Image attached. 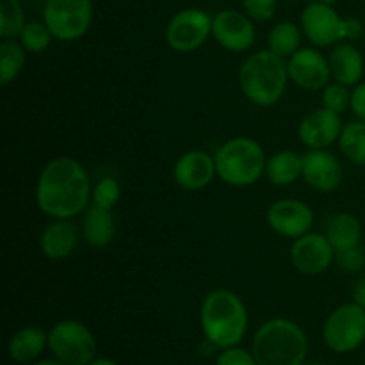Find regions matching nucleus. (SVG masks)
Instances as JSON below:
<instances>
[{"label":"nucleus","mask_w":365,"mask_h":365,"mask_svg":"<svg viewBox=\"0 0 365 365\" xmlns=\"http://www.w3.org/2000/svg\"><path fill=\"white\" fill-rule=\"evenodd\" d=\"M217 177L234 187H248L266 175V153L252 138H234L217 148L216 155Z\"/></svg>","instance_id":"nucleus-5"},{"label":"nucleus","mask_w":365,"mask_h":365,"mask_svg":"<svg viewBox=\"0 0 365 365\" xmlns=\"http://www.w3.org/2000/svg\"><path fill=\"white\" fill-rule=\"evenodd\" d=\"M327 237L331 242V246H334L335 253L353 248V246L360 245L362 225H360V221L353 214H337L327 225Z\"/></svg>","instance_id":"nucleus-23"},{"label":"nucleus","mask_w":365,"mask_h":365,"mask_svg":"<svg viewBox=\"0 0 365 365\" xmlns=\"http://www.w3.org/2000/svg\"><path fill=\"white\" fill-rule=\"evenodd\" d=\"M335 260V250L327 234H309L294 239L291 246V262L298 273L316 277L324 273Z\"/></svg>","instance_id":"nucleus-11"},{"label":"nucleus","mask_w":365,"mask_h":365,"mask_svg":"<svg viewBox=\"0 0 365 365\" xmlns=\"http://www.w3.org/2000/svg\"><path fill=\"white\" fill-rule=\"evenodd\" d=\"M303 175V155L294 150H280L271 155L266 163L267 180L278 187H285L298 180Z\"/></svg>","instance_id":"nucleus-22"},{"label":"nucleus","mask_w":365,"mask_h":365,"mask_svg":"<svg viewBox=\"0 0 365 365\" xmlns=\"http://www.w3.org/2000/svg\"><path fill=\"white\" fill-rule=\"evenodd\" d=\"M43 21L53 39L77 41L88 34L93 24V0H46Z\"/></svg>","instance_id":"nucleus-6"},{"label":"nucleus","mask_w":365,"mask_h":365,"mask_svg":"<svg viewBox=\"0 0 365 365\" xmlns=\"http://www.w3.org/2000/svg\"><path fill=\"white\" fill-rule=\"evenodd\" d=\"M330 71L335 82L344 86H356L364 77V56L351 41H341L330 53Z\"/></svg>","instance_id":"nucleus-19"},{"label":"nucleus","mask_w":365,"mask_h":365,"mask_svg":"<svg viewBox=\"0 0 365 365\" xmlns=\"http://www.w3.org/2000/svg\"><path fill=\"white\" fill-rule=\"evenodd\" d=\"M212 38L228 52L242 53L255 43V25L245 11L223 9L212 16Z\"/></svg>","instance_id":"nucleus-10"},{"label":"nucleus","mask_w":365,"mask_h":365,"mask_svg":"<svg viewBox=\"0 0 365 365\" xmlns=\"http://www.w3.org/2000/svg\"><path fill=\"white\" fill-rule=\"evenodd\" d=\"M323 339L335 353H351L365 341V309L359 303H344L328 316Z\"/></svg>","instance_id":"nucleus-8"},{"label":"nucleus","mask_w":365,"mask_h":365,"mask_svg":"<svg viewBox=\"0 0 365 365\" xmlns=\"http://www.w3.org/2000/svg\"><path fill=\"white\" fill-rule=\"evenodd\" d=\"M321 106L342 116L346 110L351 109V93H349L348 86L339 84V82L328 84L321 95Z\"/></svg>","instance_id":"nucleus-29"},{"label":"nucleus","mask_w":365,"mask_h":365,"mask_svg":"<svg viewBox=\"0 0 365 365\" xmlns=\"http://www.w3.org/2000/svg\"><path fill=\"white\" fill-rule=\"evenodd\" d=\"M27 61V50L20 41L14 39H2L0 43V82L2 86H9L21 73Z\"/></svg>","instance_id":"nucleus-25"},{"label":"nucleus","mask_w":365,"mask_h":365,"mask_svg":"<svg viewBox=\"0 0 365 365\" xmlns=\"http://www.w3.org/2000/svg\"><path fill=\"white\" fill-rule=\"evenodd\" d=\"M121 198V187L118 180L114 178H102L96 182V185L91 191V202L93 205H98L102 209L113 210L118 205Z\"/></svg>","instance_id":"nucleus-30"},{"label":"nucleus","mask_w":365,"mask_h":365,"mask_svg":"<svg viewBox=\"0 0 365 365\" xmlns=\"http://www.w3.org/2000/svg\"><path fill=\"white\" fill-rule=\"evenodd\" d=\"M252 353L259 365H305L309 342L299 324L277 317L255 331Z\"/></svg>","instance_id":"nucleus-4"},{"label":"nucleus","mask_w":365,"mask_h":365,"mask_svg":"<svg viewBox=\"0 0 365 365\" xmlns=\"http://www.w3.org/2000/svg\"><path fill=\"white\" fill-rule=\"evenodd\" d=\"M89 365H118V364L110 359H95Z\"/></svg>","instance_id":"nucleus-37"},{"label":"nucleus","mask_w":365,"mask_h":365,"mask_svg":"<svg viewBox=\"0 0 365 365\" xmlns=\"http://www.w3.org/2000/svg\"><path fill=\"white\" fill-rule=\"evenodd\" d=\"M278 0H242V11L252 18L253 21H269L277 14Z\"/></svg>","instance_id":"nucleus-31"},{"label":"nucleus","mask_w":365,"mask_h":365,"mask_svg":"<svg viewBox=\"0 0 365 365\" xmlns=\"http://www.w3.org/2000/svg\"><path fill=\"white\" fill-rule=\"evenodd\" d=\"M303 180L319 192H331L341 185L342 164L328 150H309L303 155Z\"/></svg>","instance_id":"nucleus-17"},{"label":"nucleus","mask_w":365,"mask_h":365,"mask_svg":"<svg viewBox=\"0 0 365 365\" xmlns=\"http://www.w3.org/2000/svg\"><path fill=\"white\" fill-rule=\"evenodd\" d=\"M48 346V334L38 327H25L9 339L7 351L16 364H29L38 359Z\"/></svg>","instance_id":"nucleus-21"},{"label":"nucleus","mask_w":365,"mask_h":365,"mask_svg":"<svg viewBox=\"0 0 365 365\" xmlns=\"http://www.w3.org/2000/svg\"><path fill=\"white\" fill-rule=\"evenodd\" d=\"M200 324L207 342L214 348H234L245 339L248 330V310L235 292L216 289L203 299Z\"/></svg>","instance_id":"nucleus-2"},{"label":"nucleus","mask_w":365,"mask_h":365,"mask_svg":"<svg viewBox=\"0 0 365 365\" xmlns=\"http://www.w3.org/2000/svg\"><path fill=\"white\" fill-rule=\"evenodd\" d=\"M289 78L298 88L307 91H319L328 86L331 77L330 61L316 48H299L289 57Z\"/></svg>","instance_id":"nucleus-14"},{"label":"nucleus","mask_w":365,"mask_h":365,"mask_svg":"<svg viewBox=\"0 0 365 365\" xmlns=\"http://www.w3.org/2000/svg\"><path fill=\"white\" fill-rule=\"evenodd\" d=\"M36 365H64V364L56 359V360H41V362H38Z\"/></svg>","instance_id":"nucleus-38"},{"label":"nucleus","mask_w":365,"mask_h":365,"mask_svg":"<svg viewBox=\"0 0 365 365\" xmlns=\"http://www.w3.org/2000/svg\"><path fill=\"white\" fill-rule=\"evenodd\" d=\"M339 148L349 163L365 168V121L356 120L344 125L339 138Z\"/></svg>","instance_id":"nucleus-26"},{"label":"nucleus","mask_w":365,"mask_h":365,"mask_svg":"<svg viewBox=\"0 0 365 365\" xmlns=\"http://www.w3.org/2000/svg\"><path fill=\"white\" fill-rule=\"evenodd\" d=\"M364 2H365V0H364Z\"/></svg>","instance_id":"nucleus-42"},{"label":"nucleus","mask_w":365,"mask_h":365,"mask_svg":"<svg viewBox=\"0 0 365 365\" xmlns=\"http://www.w3.org/2000/svg\"><path fill=\"white\" fill-rule=\"evenodd\" d=\"M266 221L273 232L287 239L309 234L314 225V210L302 200H278L267 209Z\"/></svg>","instance_id":"nucleus-13"},{"label":"nucleus","mask_w":365,"mask_h":365,"mask_svg":"<svg viewBox=\"0 0 365 365\" xmlns=\"http://www.w3.org/2000/svg\"><path fill=\"white\" fill-rule=\"evenodd\" d=\"M307 365H330V364H323V362H314V364H307Z\"/></svg>","instance_id":"nucleus-40"},{"label":"nucleus","mask_w":365,"mask_h":365,"mask_svg":"<svg viewBox=\"0 0 365 365\" xmlns=\"http://www.w3.org/2000/svg\"><path fill=\"white\" fill-rule=\"evenodd\" d=\"M342 128L344 123L341 114L321 107L303 118L298 127V135L309 150H327L334 143H339Z\"/></svg>","instance_id":"nucleus-15"},{"label":"nucleus","mask_w":365,"mask_h":365,"mask_svg":"<svg viewBox=\"0 0 365 365\" xmlns=\"http://www.w3.org/2000/svg\"><path fill=\"white\" fill-rule=\"evenodd\" d=\"M25 24V11L20 0H0V38L16 39Z\"/></svg>","instance_id":"nucleus-27"},{"label":"nucleus","mask_w":365,"mask_h":365,"mask_svg":"<svg viewBox=\"0 0 365 365\" xmlns=\"http://www.w3.org/2000/svg\"><path fill=\"white\" fill-rule=\"evenodd\" d=\"M116 234V220L109 209L89 205L82 217V235L93 248H107Z\"/></svg>","instance_id":"nucleus-20"},{"label":"nucleus","mask_w":365,"mask_h":365,"mask_svg":"<svg viewBox=\"0 0 365 365\" xmlns=\"http://www.w3.org/2000/svg\"><path fill=\"white\" fill-rule=\"evenodd\" d=\"M319 2H324V4H330V6H334V4L337 2V0H319Z\"/></svg>","instance_id":"nucleus-39"},{"label":"nucleus","mask_w":365,"mask_h":365,"mask_svg":"<svg viewBox=\"0 0 365 365\" xmlns=\"http://www.w3.org/2000/svg\"><path fill=\"white\" fill-rule=\"evenodd\" d=\"M18 39L27 52L39 53L48 48L53 36L45 21H27Z\"/></svg>","instance_id":"nucleus-28"},{"label":"nucleus","mask_w":365,"mask_h":365,"mask_svg":"<svg viewBox=\"0 0 365 365\" xmlns=\"http://www.w3.org/2000/svg\"><path fill=\"white\" fill-rule=\"evenodd\" d=\"M217 175L216 160L203 150L182 153L173 168V178L184 191H202Z\"/></svg>","instance_id":"nucleus-16"},{"label":"nucleus","mask_w":365,"mask_h":365,"mask_svg":"<svg viewBox=\"0 0 365 365\" xmlns=\"http://www.w3.org/2000/svg\"><path fill=\"white\" fill-rule=\"evenodd\" d=\"M335 262L339 264L346 273H356L365 266V252L362 246H353V248L342 250L335 253Z\"/></svg>","instance_id":"nucleus-32"},{"label":"nucleus","mask_w":365,"mask_h":365,"mask_svg":"<svg viewBox=\"0 0 365 365\" xmlns=\"http://www.w3.org/2000/svg\"><path fill=\"white\" fill-rule=\"evenodd\" d=\"M364 34V24L359 18H342V41H355Z\"/></svg>","instance_id":"nucleus-34"},{"label":"nucleus","mask_w":365,"mask_h":365,"mask_svg":"<svg viewBox=\"0 0 365 365\" xmlns=\"http://www.w3.org/2000/svg\"><path fill=\"white\" fill-rule=\"evenodd\" d=\"M303 31L294 21H280L267 34V46L280 57H291L302 48Z\"/></svg>","instance_id":"nucleus-24"},{"label":"nucleus","mask_w":365,"mask_h":365,"mask_svg":"<svg viewBox=\"0 0 365 365\" xmlns=\"http://www.w3.org/2000/svg\"><path fill=\"white\" fill-rule=\"evenodd\" d=\"M289 2H299V0H289Z\"/></svg>","instance_id":"nucleus-41"},{"label":"nucleus","mask_w":365,"mask_h":365,"mask_svg":"<svg viewBox=\"0 0 365 365\" xmlns=\"http://www.w3.org/2000/svg\"><path fill=\"white\" fill-rule=\"evenodd\" d=\"M216 365H259V364H257L253 353L234 346V348L223 349V353L217 356Z\"/></svg>","instance_id":"nucleus-33"},{"label":"nucleus","mask_w":365,"mask_h":365,"mask_svg":"<svg viewBox=\"0 0 365 365\" xmlns=\"http://www.w3.org/2000/svg\"><path fill=\"white\" fill-rule=\"evenodd\" d=\"M353 302L365 309V277L360 278L355 287H353Z\"/></svg>","instance_id":"nucleus-36"},{"label":"nucleus","mask_w":365,"mask_h":365,"mask_svg":"<svg viewBox=\"0 0 365 365\" xmlns=\"http://www.w3.org/2000/svg\"><path fill=\"white\" fill-rule=\"evenodd\" d=\"M212 36V16L198 7H185L168 21L164 38L171 50L189 53L198 50Z\"/></svg>","instance_id":"nucleus-9"},{"label":"nucleus","mask_w":365,"mask_h":365,"mask_svg":"<svg viewBox=\"0 0 365 365\" xmlns=\"http://www.w3.org/2000/svg\"><path fill=\"white\" fill-rule=\"evenodd\" d=\"M86 168L71 157H56L45 164L36 184L38 209L53 220H71L86 212L91 200Z\"/></svg>","instance_id":"nucleus-1"},{"label":"nucleus","mask_w":365,"mask_h":365,"mask_svg":"<svg viewBox=\"0 0 365 365\" xmlns=\"http://www.w3.org/2000/svg\"><path fill=\"white\" fill-rule=\"evenodd\" d=\"M302 31L312 45L331 46L342 41V18L330 4L314 0L302 13Z\"/></svg>","instance_id":"nucleus-12"},{"label":"nucleus","mask_w":365,"mask_h":365,"mask_svg":"<svg viewBox=\"0 0 365 365\" xmlns=\"http://www.w3.org/2000/svg\"><path fill=\"white\" fill-rule=\"evenodd\" d=\"M289 81L287 63L271 50L252 53L239 68V86L242 95L259 107H271L280 102Z\"/></svg>","instance_id":"nucleus-3"},{"label":"nucleus","mask_w":365,"mask_h":365,"mask_svg":"<svg viewBox=\"0 0 365 365\" xmlns=\"http://www.w3.org/2000/svg\"><path fill=\"white\" fill-rule=\"evenodd\" d=\"M81 242V232L70 220H53L39 235V250L50 260H64L75 253Z\"/></svg>","instance_id":"nucleus-18"},{"label":"nucleus","mask_w":365,"mask_h":365,"mask_svg":"<svg viewBox=\"0 0 365 365\" xmlns=\"http://www.w3.org/2000/svg\"><path fill=\"white\" fill-rule=\"evenodd\" d=\"M351 110L359 120L365 121V81L359 82L351 91Z\"/></svg>","instance_id":"nucleus-35"},{"label":"nucleus","mask_w":365,"mask_h":365,"mask_svg":"<svg viewBox=\"0 0 365 365\" xmlns=\"http://www.w3.org/2000/svg\"><path fill=\"white\" fill-rule=\"evenodd\" d=\"M48 348L64 365H89L96 359V341L81 321L66 319L48 331Z\"/></svg>","instance_id":"nucleus-7"}]
</instances>
